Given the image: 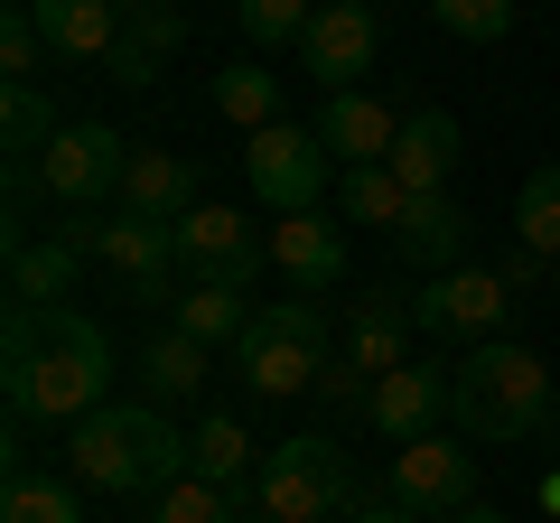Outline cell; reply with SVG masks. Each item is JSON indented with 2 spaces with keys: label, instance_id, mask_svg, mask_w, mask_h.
Listing matches in <instances>:
<instances>
[{
  "label": "cell",
  "instance_id": "cell-1",
  "mask_svg": "<svg viewBox=\"0 0 560 523\" xmlns=\"http://www.w3.org/2000/svg\"><path fill=\"white\" fill-rule=\"evenodd\" d=\"M0 393H10V421L75 430L84 411L113 403V337L84 309H10V327H0Z\"/></svg>",
  "mask_w": 560,
  "mask_h": 523
},
{
  "label": "cell",
  "instance_id": "cell-2",
  "mask_svg": "<svg viewBox=\"0 0 560 523\" xmlns=\"http://www.w3.org/2000/svg\"><path fill=\"white\" fill-rule=\"evenodd\" d=\"M66 477L94 496H140L160 504L187 477V430H168L160 403H103L66 430Z\"/></svg>",
  "mask_w": 560,
  "mask_h": 523
},
{
  "label": "cell",
  "instance_id": "cell-3",
  "mask_svg": "<svg viewBox=\"0 0 560 523\" xmlns=\"http://www.w3.org/2000/svg\"><path fill=\"white\" fill-rule=\"evenodd\" d=\"M551 393H560L551 364L533 346L495 337V346H467V364L448 374V421L477 449H523L533 430H551Z\"/></svg>",
  "mask_w": 560,
  "mask_h": 523
},
{
  "label": "cell",
  "instance_id": "cell-4",
  "mask_svg": "<svg viewBox=\"0 0 560 523\" xmlns=\"http://www.w3.org/2000/svg\"><path fill=\"white\" fill-rule=\"evenodd\" d=\"M337 364V318L318 300H261L253 327L234 337V374L243 393L280 403V393H318V374Z\"/></svg>",
  "mask_w": 560,
  "mask_h": 523
},
{
  "label": "cell",
  "instance_id": "cell-5",
  "mask_svg": "<svg viewBox=\"0 0 560 523\" xmlns=\"http://www.w3.org/2000/svg\"><path fill=\"white\" fill-rule=\"evenodd\" d=\"M253 504L271 523H337V514H355V458H346L327 430H300V440H280V449H261V467H253Z\"/></svg>",
  "mask_w": 560,
  "mask_h": 523
},
{
  "label": "cell",
  "instance_id": "cell-6",
  "mask_svg": "<svg viewBox=\"0 0 560 523\" xmlns=\"http://www.w3.org/2000/svg\"><path fill=\"white\" fill-rule=\"evenodd\" d=\"M121 178H131V141L113 121H66L38 160V187L66 206V216H94V206H121Z\"/></svg>",
  "mask_w": 560,
  "mask_h": 523
},
{
  "label": "cell",
  "instance_id": "cell-7",
  "mask_svg": "<svg viewBox=\"0 0 560 523\" xmlns=\"http://www.w3.org/2000/svg\"><path fill=\"white\" fill-rule=\"evenodd\" d=\"M243 178L271 216H308L327 197V141L300 121H271V131H243Z\"/></svg>",
  "mask_w": 560,
  "mask_h": 523
},
{
  "label": "cell",
  "instance_id": "cell-8",
  "mask_svg": "<svg viewBox=\"0 0 560 523\" xmlns=\"http://www.w3.org/2000/svg\"><path fill=\"white\" fill-rule=\"evenodd\" d=\"M168 243H178V271H187V281L253 290L261 271H271V234H253V216H234V206H187V216L168 224Z\"/></svg>",
  "mask_w": 560,
  "mask_h": 523
},
{
  "label": "cell",
  "instance_id": "cell-9",
  "mask_svg": "<svg viewBox=\"0 0 560 523\" xmlns=\"http://www.w3.org/2000/svg\"><path fill=\"white\" fill-rule=\"evenodd\" d=\"M393 496L411 504V514L448 523L477 504V449H458L448 430H430V440H401L393 449Z\"/></svg>",
  "mask_w": 560,
  "mask_h": 523
},
{
  "label": "cell",
  "instance_id": "cell-10",
  "mask_svg": "<svg viewBox=\"0 0 560 523\" xmlns=\"http://www.w3.org/2000/svg\"><path fill=\"white\" fill-rule=\"evenodd\" d=\"M411 318L430 327V337H467V346H495L504 318H514V290H504V271H440V281L411 300Z\"/></svg>",
  "mask_w": 560,
  "mask_h": 523
},
{
  "label": "cell",
  "instance_id": "cell-11",
  "mask_svg": "<svg viewBox=\"0 0 560 523\" xmlns=\"http://www.w3.org/2000/svg\"><path fill=\"white\" fill-rule=\"evenodd\" d=\"M411 337H420V318H411L401 290H355L346 318H337V356L355 364V374H374V383L411 364Z\"/></svg>",
  "mask_w": 560,
  "mask_h": 523
},
{
  "label": "cell",
  "instance_id": "cell-12",
  "mask_svg": "<svg viewBox=\"0 0 560 523\" xmlns=\"http://www.w3.org/2000/svg\"><path fill=\"white\" fill-rule=\"evenodd\" d=\"M374 10L364 0H318V20H308V38H300V66L327 84V94H355V75L374 66Z\"/></svg>",
  "mask_w": 560,
  "mask_h": 523
},
{
  "label": "cell",
  "instance_id": "cell-13",
  "mask_svg": "<svg viewBox=\"0 0 560 523\" xmlns=\"http://www.w3.org/2000/svg\"><path fill=\"white\" fill-rule=\"evenodd\" d=\"M448 421V374L440 364H401V374H383L374 393H364V430L374 440H430V430Z\"/></svg>",
  "mask_w": 560,
  "mask_h": 523
},
{
  "label": "cell",
  "instance_id": "cell-14",
  "mask_svg": "<svg viewBox=\"0 0 560 523\" xmlns=\"http://www.w3.org/2000/svg\"><path fill=\"white\" fill-rule=\"evenodd\" d=\"M271 271L290 290H308V300H327V290L346 281V234H337V216H280L271 224Z\"/></svg>",
  "mask_w": 560,
  "mask_h": 523
},
{
  "label": "cell",
  "instance_id": "cell-15",
  "mask_svg": "<svg viewBox=\"0 0 560 523\" xmlns=\"http://www.w3.org/2000/svg\"><path fill=\"white\" fill-rule=\"evenodd\" d=\"M467 160V141H458V113H440V103H420V113H401V141H393V178L411 187V197H440L448 187V168Z\"/></svg>",
  "mask_w": 560,
  "mask_h": 523
},
{
  "label": "cell",
  "instance_id": "cell-16",
  "mask_svg": "<svg viewBox=\"0 0 560 523\" xmlns=\"http://www.w3.org/2000/svg\"><path fill=\"white\" fill-rule=\"evenodd\" d=\"M318 141H327V160H346V168H374V160H393V141H401V113L393 103H374L355 84V94H327V113H318Z\"/></svg>",
  "mask_w": 560,
  "mask_h": 523
},
{
  "label": "cell",
  "instance_id": "cell-17",
  "mask_svg": "<svg viewBox=\"0 0 560 523\" xmlns=\"http://www.w3.org/2000/svg\"><path fill=\"white\" fill-rule=\"evenodd\" d=\"M28 10H38L47 57H66V66H103L121 47V10L113 0H28Z\"/></svg>",
  "mask_w": 560,
  "mask_h": 523
},
{
  "label": "cell",
  "instance_id": "cell-18",
  "mask_svg": "<svg viewBox=\"0 0 560 523\" xmlns=\"http://www.w3.org/2000/svg\"><path fill=\"white\" fill-rule=\"evenodd\" d=\"M206 356L215 346H197V337H178V327H160V337L131 356V383H140V403H206Z\"/></svg>",
  "mask_w": 560,
  "mask_h": 523
},
{
  "label": "cell",
  "instance_id": "cell-19",
  "mask_svg": "<svg viewBox=\"0 0 560 523\" xmlns=\"http://www.w3.org/2000/svg\"><path fill=\"white\" fill-rule=\"evenodd\" d=\"M187 206H206V197H197V168H187L178 150H131V178H121V216H140V224H178Z\"/></svg>",
  "mask_w": 560,
  "mask_h": 523
},
{
  "label": "cell",
  "instance_id": "cell-20",
  "mask_svg": "<svg viewBox=\"0 0 560 523\" xmlns=\"http://www.w3.org/2000/svg\"><path fill=\"white\" fill-rule=\"evenodd\" d=\"M253 440H243V421L234 411H206L197 430H187V477H206V486H224V496L253 514Z\"/></svg>",
  "mask_w": 560,
  "mask_h": 523
},
{
  "label": "cell",
  "instance_id": "cell-21",
  "mask_svg": "<svg viewBox=\"0 0 560 523\" xmlns=\"http://www.w3.org/2000/svg\"><path fill=\"white\" fill-rule=\"evenodd\" d=\"M393 253L420 262L430 281H440V271H458V262H467V206L448 197V187H440V197H411V216H401Z\"/></svg>",
  "mask_w": 560,
  "mask_h": 523
},
{
  "label": "cell",
  "instance_id": "cell-22",
  "mask_svg": "<svg viewBox=\"0 0 560 523\" xmlns=\"http://www.w3.org/2000/svg\"><path fill=\"white\" fill-rule=\"evenodd\" d=\"M75 262H84V243H66V234L10 243V309H66V290H75Z\"/></svg>",
  "mask_w": 560,
  "mask_h": 523
},
{
  "label": "cell",
  "instance_id": "cell-23",
  "mask_svg": "<svg viewBox=\"0 0 560 523\" xmlns=\"http://www.w3.org/2000/svg\"><path fill=\"white\" fill-rule=\"evenodd\" d=\"M168 327L197 337V346H234L243 327H253V290H234V281H187L178 309H168Z\"/></svg>",
  "mask_w": 560,
  "mask_h": 523
},
{
  "label": "cell",
  "instance_id": "cell-24",
  "mask_svg": "<svg viewBox=\"0 0 560 523\" xmlns=\"http://www.w3.org/2000/svg\"><path fill=\"white\" fill-rule=\"evenodd\" d=\"M0 523H84V486L75 477H38V467H10Z\"/></svg>",
  "mask_w": 560,
  "mask_h": 523
},
{
  "label": "cell",
  "instance_id": "cell-25",
  "mask_svg": "<svg viewBox=\"0 0 560 523\" xmlns=\"http://www.w3.org/2000/svg\"><path fill=\"white\" fill-rule=\"evenodd\" d=\"M401 216H411V187H401L383 160L337 178V224H383V234H401Z\"/></svg>",
  "mask_w": 560,
  "mask_h": 523
},
{
  "label": "cell",
  "instance_id": "cell-26",
  "mask_svg": "<svg viewBox=\"0 0 560 523\" xmlns=\"http://www.w3.org/2000/svg\"><path fill=\"white\" fill-rule=\"evenodd\" d=\"M206 103H215L224 121H243V131H271V121H280V75H271V66H215Z\"/></svg>",
  "mask_w": 560,
  "mask_h": 523
},
{
  "label": "cell",
  "instance_id": "cell-27",
  "mask_svg": "<svg viewBox=\"0 0 560 523\" xmlns=\"http://www.w3.org/2000/svg\"><path fill=\"white\" fill-rule=\"evenodd\" d=\"M0 131H10V168H38V160H47V141H57L66 121L47 113L38 84H10V94H0Z\"/></svg>",
  "mask_w": 560,
  "mask_h": 523
},
{
  "label": "cell",
  "instance_id": "cell-28",
  "mask_svg": "<svg viewBox=\"0 0 560 523\" xmlns=\"http://www.w3.org/2000/svg\"><path fill=\"white\" fill-rule=\"evenodd\" d=\"M514 243H533L541 262H560V160L523 178V197H514Z\"/></svg>",
  "mask_w": 560,
  "mask_h": 523
},
{
  "label": "cell",
  "instance_id": "cell-29",
  "mask_svg": "<svg viewBox=\"0 0 560 523\" xmlns=\"http://www.w3.org/2000/svg\"><path fill=\"white\" fill-rule=\"evenodd\" d=\"M308 20H318V0H234V28L253 47H300Z\"/></svg>",
  "mask_w": 560,
  "mask_h": 523
},
{
  "label": "cell",
  "instance_id": "cell-30",
  "mask_svg": "<svg viewBox=\"0 0 560 523\" xmlns=\"http://www.w3.org/2000/svg\"><path fill=\"white\" fill-rule=\"evenodd\" d=\"M150 523H243V504L224 496V486H206V477H178L160 504H150Z\"/></svg>",
  "mask_w": 560,
  "mask_h": 523
},
{
  "label": "cell",
  "instance_id": "cell-31",
  "mask_svg": "<svg viewBox=\"0 0 560 523\" xmlns=\"http://www.w3.org/2000/svg\"><path fill=\"white\" fill-rule=\"evenodd\" d=\"M430 20H440L448 38H467V47H495L504 28H514V0H430Z\"/></svg>",
  "mask_w": 560,
  "mask_h": 523
},
{
  "label": "cell",
  "instance_id": "cell-32",
  "mask_svg": "<svg viewBox=\"0 0 560 523\" xmlns=\"http://www.w3.org/2000/svg\"><path fill=\"white\" fill-rule=\"evenodd\" d=\"M38 57H47L38 10H28V0H10V10H0V66H10V84H28V75H38Z\"/></svg>",
  "mask_w": 560,
  "mask_h": 523
},
{
  "label": "cell",
  "instance_id": "cell-33",
  "mask_svg": "<svg viewBox=\"0 0 560 523\" xmlns=\"http://www.w3.org/2000/svg\"><path fill=\"white\" fill-rule=\"evenodd\" d=\"M131 47H150V57H178V47H187V20L168 10V0H150V10L131 20Z\"/></svg>",
  "mask_w": 560,
  "mask_h": 523
},
{
  "label": "cell",
  "instance_id": "cell-34",
  "mask_svg": "<svg viewBox=\"0 0 560 523\" xmlns=\"http://www.w3.org/2000/svg\"><path fill=\"white\" fill-rule=\"evenodd\" d=\"M364 393H374V374H355L346 356L318 374V403H327V411H355V421H364Z\"/></svg>",
  "mask_w": 560,
  "mask_h": 523
},
{
  "label": "cell",
  "instance_id": "cell-35",
  "mask_svg": "<svg viewBox=\"0 0 560 523\" xmlns=\"http://www.w3.org/2000/svg\"><path fill=\"white\" fill-rule=\"evenodd\" d=\"M103 84H160V57H150V47H131V28H121V47L103 57Z\"/></svg>",
  "mask_w": 560,
  "mask_h": 523
},
{
  "label": "cell",
  "instance_id": "cell-36",
  "mask_svg": "<svg viewBox=\"0 0 560 523\" xmlns=\"http://www.w3.org/2000/svg\"><path fill=\"white\" fill-rule=\"evenodd\" d=\"M541 271H551V262H541V253H533V243H514V253H504V290H533V281H541Z\"/></svg>",
  "mask_w": 560,
  "mask_h": 523
},
{
  "label": "cell",
  "instance_id": "cell-37",
  "mask_svg": "<svg viewBox=\"0 0 560 523\" xmlns=\"http://www.w3.org/2000/svg\"><path fill=\"white\" fill-rule=\"evenodd\" d=\"M355 523H430V514H411L401 496H383V504H355Z\"/></svg>",
  "mask_w": 560,
  "mask_h": 523
},
{
  "label": "cell",
  "instance_id": "cell-38",
  "mask_svg": "<svg viewBox=\"0 0 560 523\" xmlns=\"http://www.w3.org/2000/svg\"><path fill=\"white\" fill-rule=\"evenodd\" d=\"M448 523H514V514H495V504H467V514H448Z\"/></svg>",
  "mask_w": 560,
  "mask_h": 523
},
{
  "label": "cell",
  "instance_id": "cell-39",
  "mask_svg": "<svg viewBox=\"0 0 560 523\" xmlns=\"http://www.w3.org/2000/svg\"><path fill=\"white\" fill-rule=\"evenodd\" d=\"M113 10H121V20H140V10H150V0H113Z\"/></svg>",
  "mask_w": 560,
  "mask_h": 523
},
{
  "label": "cell",
  "instance_id": "cell-40",
  "mask_svg": "<svg viewBox=\"0 0 560 523\" xmlns=\"http://www.w3.org/2000/svg\"><path fill=\"white\" fill-rule=\"evenodd\" d=\"M243 523H271V514H261V504H253V514H243Z\"/></svg>",
  "mask_w": 560,
  "mask_h": 523
},
{
  "label": "cell",
  "instance_id": "cell-41",
  "mask_svg": "<svg viewBox=\"0 0 560 523\" xmlns=\"http://www.w3.org/2000/svg\"><path fill=\"white\" fill-rule=\"evenodd\" d=\"M551 430H560V393H551Z\"/></svg>",
  "mask_w": 560,
  "mask_h": 523
},
{
  "label": "cell",
  "instance_id": "cell-42",
  "mask_svg": "<svg viewBox=\"0 0 560 523\" xmlns=\"http://www.w3.org/2000/svg\"><path fill=\"white\" fill-rule=\"evenodd\" d=\"M551 290H560V262H551Z\"/></svg>",
  "mask_w": 560,
  "mask_h": 523
}]
</instances>
